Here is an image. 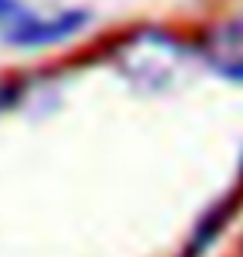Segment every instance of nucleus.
Masks as SVG:
<instances>
[{"mask_svg": "<svg viewBox=\"0 0 243 257\" xmlns=\"http://www.w3.org/2000/svg\"><path fill=\"white\" fill-rule=\"evenodd\" d=\"M24 10H27V4H24V0H0V34L14 27Z\"/></svg>", "mask_w": 243, "mask_h": 257, "instance_id": "423d86ee", "label": "nucleus"}, {"mask_svg": "<svg viewBox=\"0 0 243 257\" xmlns=\"http://www.w3.org/2000/svg\"><path fill=\"white\" fill-rule=\"evenodd\" d=\"M24 90H27V87L20 84V80H4V84H0V114H7L14 104H20Z\"/></svg>", "mask_w": 243, "mask_h": 257, "instance_id": "39448f33", "label": "nucleus"}, {"mask_svg": "<svg viewBox=\"0 0 243 257\" xmlns=\"http://www.w3.org/2000/svg\"><path fill=\"white\" fill-rule=\"evenodd\" d=\"M87 10H57V14H37V10H24L17 24L4 30V40L10 47H54L64 40L77 37L87 27Z\"/></svg>", "mask_w": 243, "mask_h": 257, "instance_id": "f03ea898", "label": "nucleus"}, {"mask_svg": "<svg viewBox=\"0 0 243 257\" xmlns=\"http://www.w3.org/2000/svg\"><path fill=\"white\" fill-rule=\"evenodd\" d=\"M193 47L213 74L226 77L233 84H243V17L206 24Z\"/></svg>", "mask_w": 243, "mask_h": 257, "instance_id": "7ed1b4c3", "label": "nucleus"}, {"mask_svg": "<svg viewBox=\"0 0 243 257\" xmlns=\"http://www.w3.org/2000/svg\"><path fill=\"white\" fill-rule=\"evenodd\" d=\"M240 181H243V154H240Z\"/></svg>", "mask_w": 243, "mask_h": 257, "instance_id": "0eeeda50", "label": "nucleus"}, {"mask_svg": "<svg viewBox=\"0 0 243 257\" xmlns=\"http://www.w3.org/2000/svg\"><path fill=\"white\" fill-rule=\"evenodd\" d=\"M187 47L163 27H143L117 47V70L140 90H163L177 80Z\"/></svg>", "mask_w": 243, "mask_h": 257, "instance_id": "f257e3e1", "label": "nucleus"}, {"mask_svg": "<svg viewBox=\"0 0 243 257\" xmlns=\"http://www.w3.org/2000/svg\"><path fill=\"white\" fill-rule=\"evenodd\" d=\"M240 200H243V194L233 191V194H226V197H220L216 204H210V207L196 217L190 237L183 240V247H180V257H206L210 254V247L223 237L226 227H230V220L236 217Z\"/></svg>", "mask_w": 243, "mask_h": 257, "instance_id": "20e7f679", "label": "nucleus"}]
</instances>
